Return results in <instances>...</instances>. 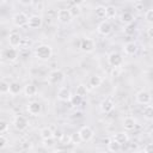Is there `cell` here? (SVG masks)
Returning a JSON list of instances; mask_svg holds the SVG:
<instances>
[{"label":"cell","mask_w":153,"mask_h":153,"mask_svg":"<svg viewBox=\"0 0 153 153\" xmlns=\"http://www.w3.org/2000/svg\"><path fill=\"white\" fill-rule=\"evenodd\" d=\"M35 56L41 61H48L53 56V48L49 44H39L35 48Z\"/></svg>","instance_id":"6da1fadb"},{"label":"cell","mask_w":153,"mask_h":153,"mask_svg":"<svg viewBox=\"0 0 153 153\" xmlns=\"http://www.w3.org/2000/svg\"><path fill=\"white\" fill-rule=\"evenodd\" d=\"M135 100L137 104H141V105H147V104H151L152 103V94L149 91L147 90H141L136 93L135 96Z\"/></svg>","instance_id":"7a4b0ae2"},{"label":"cell","mask_w":153,"mask_h":153,"mask_svg":"<svg viewBox=\"0 0 153 153\" xmlns=\"http://www.w3.org/2000/svg\"><path fill=\"white\" fill-rule=\"evenodd\" d=\"M65 73L61 69H54L49 73V76H48V80L50 84L53 85H56V84H61L63 80H65Z\"/></svg>","instance_id":"3957f363"},{"label":"cell","mask_w":153,"mask_h":153,"mask_svg":"<svg viewBox=\"0 0 153 153\" xmlns=\"http://www.w3.org/2000/svg\"><path fill=\"white\" fill-rule=\"evenodd\" d=\"M27 20H29V17H27V14L24 13V12H17V13L12 17V22H13L14 26H17V27L26 26V25H27Z\"/></svg>","instance_id":"277c9868"},{"label":"cell","mask_w":153,"mask_h":153,"mask_svg":"<svg viewBox=\"0 0 153 153\" xmlns=\"http://www.w3.org/2000/svg\"><path fill=\"white\" fill-rule=\"evenodd\" d=\"M13 127H14L16 130L23 131V130H25V129L29 127V121H27V118H26L25 116L18 115V116H16L14 120H13Z\"/></svg>","instance_id":"5b68a950"},{"label":"cell","mask_w":153,"mask_h":153,"mask_svg":"<svg viewBox=\"0 0 153 153\" xmlns=\"http://www.w3.org/2000/svg\"><path fill=\"white\" fill-rule=\"evenodd\" d=\"M78 133H79V136H80V139H81L82 142H88V141H91V140L93 139V135H94L93 129H92L91 127H88V126L81 127Z\"/></svg>","instance_id":"8992f818"},{"label":"cell","mask_w":153,"mask_h":153,"mask_svg":"<svg viewBox=\"0 0 153 153\" xmlns=\"http://www.w3.org/2000/svg\"><path fill=\"white\" fill-rule=\"evenodd\" d=\"M80 49L84 53H92L96 49V42L90 37H85L80 41Z\"/></svg>","instance_id":"52a82bcc"},{"label":"cell","mask_w":153,"mask_h":153,"mask_svg":"<svg viewBox=\"0 0 153 153\" xmlns=\"http://www.w3.org/2000/svg\"><path fill=\"white\" fill-rule=\"evenodd\" d=\"M112 31V25L109 20H102L97 26V32L102 36H109Z\"/></svg>","instance_id":"ba28073f"},{"label":"cell","mask_w":153,"mask_h":153,"mask_svg":"<svg viewBox=\"0 0 153 153\" xmlns=\"http://www.w3.org/2000/svg\"><path fill=\"white\" fill-rule=\"evenodd\" d=\"M57 20L62 24H69L73 20V17L71 16L69 10L67 8H61L57 11Z\"/></svg>","instance_id":"9c48e42d"},{"label":"cell","mask_w":153,"mask_h":153,"mask_svg":"<svg viewBox=\"0 0 153 153\" xmlns=\"http://www.w3.org/2000/svg\"><path fill=\"white\" fill-rule=\"evenodd\" d=\"M108 63L111 67H121L123 63V57L121 56V54L114 51L108 56Z\"/></svg>","instance_id":"30bf717a"},{"label":"cell","mask_w":153,"mask_h":153,"mask_svg":"<svg viewBox=\"0 0 153 153\" xmlns=\"http://www.w3.org/2000/svg\"><path fill=\"white\" fill-rule=\"evenodd\" d=\"M26 110L31 116H38L42 112V104L39 102H35V100L30 102L26 106Z\"/></svg>","instance_id":"8fae6325"},{"label":"cell","mask_w":153,"mask_h":153,"mask_svg":"<svg viewBox=\"0 0 153 153\" xmlns=\"http://www.w3.org/2000/svg\"><path fill=\"white\" fill-rule=\"evenodd\" d=\"M71 98H72V92H71V90L68 87L62 86V87L59 88V91H57V99L59 100L67 103V102L71 100Z\"/></svg>","instance_id":"7c38bea8"},{"label":"cell","mask_w":153,"mask_h":153,"mask_svg":"<svg viewBox=\"0 0 153 153\" xmlns=\"http://www.w3.org/2000/svg\"><path fill=\"white\" fill-rule=\"evenodd\" d=\"M42 23H43V19L41 16L38 14H32L29 17V20H27V26L30 29H38L42 26Z\"/></svg>","instance_id":"4fadbf2b"},{"label":"cell","mask_w":153,"mask_h":153,"mask_svg":"<svg viewBox=\"0 0 153 153\" xmlns=\"http://www.w3.org/2000/svg\"><path fill=\"white\" fill-rule=\"evenodd\" d=\"M22 39H23V38H22V36H20L19 32L13 31V32H11V33L8 35V43H10V45L13 47V48L19 47V45L22 44Z\"/></svg>","instance_id":"5bb4252c"},{"label":"cell","mask_w":153,"mask_h":153,"mask_svg":"<svg viewBox=\"0 0 153 153\" xmlns=\"http://www.w3.org/2000/svg\"><path fill=\"white\" fill-rule=\"evenodd\" d=\"M114 106H115V103H114V100L110 97L104 98L102 100V103H100V110L103 112H105V114H109L110 111H112L114 110Z\"/></svg>","instance_id":"9a60e30c"},{"label":"cell","mask_w":153,"mask_h":153,"mask_svg":"<svg viewBox=\"0 0 153 153\" xmlns=\"http://www.w3.org/2000/svg\"><path fill=\"white\" fill-rule=\"evenodd\" d=\"M4 57H5L7 61L13 62V61H16V60L18 59V50H17L16 48H13V47L7 48V49L4 51Z\"/></svg>","instance_id":"2e32d148"},{"label":"cell","mask_w":153,"mask_h":153,"mask_svg":"<svg viewBox=\"0 0 153 153\" xmlns=\"http://www.w3.org/2000/svg\"><path fill=\"white\" fill-rule=\"evenodd\" d=\"M122 126H123L124 130H127V131L134 130L135 127H136V120H135L134 117H131V116H128V117H126V118L123 120Z\"/></svg>","instance_id":"e0dca14e"},{"label":"cell","mask_w":153,"mask_h":153,"mask_svg":"<svg viewBox=\"0 0 153 153\" xmlns=\"http://www.w3.org/2000/svg\"><path fill=\"white\" fill-rule=\"evenodd\" d=\"M134 19H135V18H134L133 13H130V12H123V13L120 16V22H121L122 24H124V25L133 24Z\"/></svg>","instance_id":"ac0fdd59"},{"label":"cell","mask_w":153,"mask_h":153,"mask_svg":"<svg viewBox=\"0 0 153 153\" xmlns=\"http://www.w3.org/2000/svg\"><path fill=\"white\" fill-rule=\"evenodd\" d=\"M123 51L127 55H134L137 51V45L134 42H128L123 45Z\"/></svg>","instance_id":"d6986e66"},{"label":"cell","mask_w":153,"mask_h":153,"mask_svg":"<svg viewBox=\"0 0 153 153\" xmlns=\"http://www.w3.org/2000/svg\"><path fill=\"white\" fill-rule=\"evenodd\" d=\"M24 93L26 97H35L37 93H38V88L36 85L33 84H27L25 87H24Z\"/></svg>","instance_id":"ffe728a7"},{"label":"cell","mask_w":153,"mask_h":153,"mask_svg":"<svg viewBox=\"0 0 153 153\" xmlns=\"http://www.w3.org/2000/svg\"><path fill=\"white\" fill-rule=\"evenodd\" d=\"M116 142H118L120 145H124V143H127L128 142V140H129V137H128V134L126 133V131H121V133H116L115 135H114V137H112Z\"/></svg>","instance_id":"44dd1931"},{"label":"cell","mask_w":153,"mask_h":153,"mask_svg":"<svg viewBox=\"0 0 153 153\" xmlns=\"http://www.w3.org/2000/svg\"><path fill=\"white\" fill-rule=\"evenodd\" d=\"M121 148H122V145H120L118 142H116L114 139H111V140L108 141V149H109L110 152L117 153V152L121 151Z\"/></svg>","instance_id":"7402d4cb"},{"label":"cell","mask_w":153,"mask_h":153,"mask_svg":"<svg viewBox=\"0 0 153 153\" xmlns=\"http://www.w3.org/2000/svg\"><path fill=\"white\" fill-rule=\"evenodd\" d=\"M100 84H102V76H99V75H92V76H90V79H88V85H90L92 88L99 87Z\"/></svg>","instance_id":"603a6c76"},{"label":"cell","mask_w":153,"mask_h":153,"mask_svg":"<svg viewBox=\"0 0 153 153\" xmlns=\"http://www.w3.org/2000/svg\"><path fill=\"white\" fill-rule=\"evenodd\" d=\"M116 14H117V10H116V7L115 6H106L105 7V18H108V19H112V18H115L116 17Z\"/></svg>","instance_id":"cb8c5ba5"},{"label":"cell","mask_w":153,"mask_h":153,"mask_svg":"<svg viewBox=\"0 0 153 153\" xmlns=\"http://www.w3.org/2000/svg\"><path fill=\"white\" fill-rule=\"evenodd\" d=\"M39 136L42 137V140L53 137V130H51V128H49V127H44V128H42V129L39 130Z\"/></svg>","instance_id":"d4e9b609"},{"label":"cell","mask_w":153,"mask_h":153,"mask_svg":"<svg viewBox=\"0 0 153 153\" xmlns=\"http://www.w3.org/2000/svg\"><path fill=\"white\" fill-rule=\"evenodd\" d=\"M19 92H20V85H19V82H17V81L10 82V91H8V93H11L12 96H16Z\"/></svg>","instance_id":"484cf974"},{"label":"cell","mask_w":153,"mask_h":153,"mask_svg":"<svg viewBox=\"0 0 153 153\" xmlns=\"http://www.w3.org/2000/svg\"><path fill=\"white\" fill-rule=\"evenodd\" d=\"M143 116H145V118L148 120V121H151V120L153 118V108H152L151 104H147V105L145 106V109H143Z\"/></svg>","instance_id":"4316f807"},{"label":"cell","mask_w":153,"mask_h":153,"mask_svg":"<svg viewBox=\"0 0 153 153\" xmlns=\"http://www.w3.org/2000/svg\"><path fill=\"white\" fill-rule=\"evenodd\" d=\"M75 94L76 96H79V97H81V98H84V97H86V94H87V87L85 86V85H79L78 87H76V90H75Z\"/></svg>","instance_id":"83f0119b"},{"label":"cell","mask_w":153,"mask_h":153,"mask_svg":"<svg viewBox=\"0 0 153 153\" xmlns=\"http://www.w3.org/2000/svg\"><path fill=\"white\" fill-rule=\"evenodd\" d=\"M94 13H96V17H97V18H99V19L105 18V6H103V5L97 6V7H96Z\"/></svg>","instance_id":"f1b7e54d"},{"label":"cell","mask_w":153,"mask_h":153,"mask_svg":"<svg viewBox=\"0 0 153 153\" xmlns=\"http://www.w3.org/2000/svg\"><path fill=\"white\" fill-rule=\"evenodd\" d=\"M69 10V12H71V16L73 17V18H76V17H79L80 14H81V8H80V6H78V5H73L71 8H68Z\"/></svg>","instance_id":"f546056e"},{"label":"cell","mask_w":153,"mask_h":153,"mask_svg":"<svg viewBox=\"0 0 153 153\" xmlns=\"http://www.w3.org/2000/svg\"><path fill=\"white\" fill-rule=\"evenodd\" d=\"M82 141L79 136V133H73L71 136H69V143H73V145H80Z\"/></svg>","instance_id":"4dcf8cb0"},{"label":"cell","mask_w":153,"mask_h":153,"mask_svg":"<svg viewBox=\"0 0 153 153\" xmlns=\"http://www.w3.org/2000/svg\"><path fill=\"white\" fill-rule=\"evenodd\" d=\"M8 91H10V84L7 81L1 80L0 81V93L6 94V93H8Z\"/></svg>","instance_id":"1f68e13d"},{"label":"cell","mask_w":153,"mask_h":153,"mask_svg":"<svg viewBox=\"0 0 153 153\" xmlns=\"http://www.w3.org/2000/svg\"><path fill=\"white\" fill-rule=\"evenodd\" d=\"M53 137L55 140H57V141H61L65 137V134H63V131L61 129H56L55 131H53Z\"/></svg>","instance_id":"d6a6232c"},{"label":"cell","mask_w":153,"mask_h":153,"mask_svg":"<svg viewBox=\"0 0 153 153\" xmlns=\"http://www.w3.org/2000/svg\"><path fill=\"white\" fill-rule=\"evenodd\" d=\"M145 20L148 24H152L153 23V10H147L145 12Z\"/></svg>","instance_id":"836d02e7"},{"label":"cell","mask_w":153,"mask_h":153,"mask_svg":"<svg viewBox=\"0 0 153 153\" xmlns=\"http://www.w3.org/2000/svg\"><path fill=\"white\" fill-rule=\"evenodd\" d=\"M73 105H80L81 104V102H82V98L81 97H79V96H72V98H71V100H69Z\"/></svg>","instance_id":"e575fe53"},{"label":"cell","mask_w":153,"mask_h":153,"mask_svg":"<svg viewBox=\"0 0 153 153\" xmlns=\"http://www.w3.org/2000/svg\"><path fill=\"white\" fill-rule=\"evenodd\" d=\"M7 130H8V123L4 120H0V134L5 133Z\"/></svg>","instance_id":"d590c367"},{"label":"cell","mask_w":153,"mask_h":153,"mask_svg":"<svg viewBox=\"0 0 153 153\" xmlns=\"http://www.w3.org/2000/svg\"><path fill=\"white\" fill-rule=\"evenodd\" d=\"M54 143H55V139H54V137H50V139H45V140H43V145H44L47 148L53 147V146H54Z\"/></svg>","instance_id":"8d00e7d4"},{"label":"cell","mask_w":153,"mask_h":153,"mask_svg":"<svg viewBox=\"0 0 153 153\" xmlns=\"http://www.w3.org/2000/svg\"><path fill=\"white\" fill-rule=\"evenodd\" d=\"M134 32H135V27H134V25H133V24H128L127 27L124 29V33H126V35H133Z\"/></svg>","instance_id":"74e56055"},{"label":"cell","mask_w":153,"mask_h":153,"mask_svg":"<svg viewBox=\"0 0 153 153\" xmlns=\"http://www.w3.org/2000/svg\"><path fill=\"white\" fill-rule=\"evenodd\" d=\"M111 76H118L120 74H121V68L120 67H112V69H111Z\"/></svg>","instance_id":"f35d334b"},{"label":"cell","mask_w":153,"mask_h":153,"mask_svg":"<svg viewBox=\"0 0 153 153\" xmlns=\"http://www.w3.org/2000/svg\"><path fill=\"white\" fill-rule=\"evenodd\" d=\"M7 143H8V140H7L4 135H0V149L4 148V147H6Z\"/></svg>","instance_id":"ab89813d"},{"label":"cell","mask_w":153,"mask_h":153,"mask_svg":"<svg viewBox=\"0 0 153 153\" xmlns=\"http://www.w3.org/2000/svg\"><path fill=\"white\" fill-rule=\"evenodd\" d=\"M23 6H30V5H32V2H33V0H18Z\"/></svg>","instance_id":"60d3db41"},{"label":"cell","mask_w":153,"mask_h":153,"mask_svg":"<svg viewBox=\"0 0 153 153\" xmlns=\"http://www.w3.org/2000/svg\"><path fill=\"white\" fill-rule=\"evenodd\" d=\"M152 151H153V145H152V143H148V145L143 148V152H145V153H151Z\"/></svg>","instance_id":"b9f144b4"},{"label":"cell","mask_w":153,"mask_h":153,"mask_svg":"<svg viewBox=\"0 0 153 153\" xmlns=\"http://www.w3.org/2000/svg\"><path fill=\"white\" fill-rule=\"evenodd\" d=\"M84 1H85V0H72L73 5H78V6L82 5V4H84Z\"/></svg>","instance_id":"7bdbcfd3"},{"label":"cell","mask_w":153,"mask_h":153,"mask_svg":"<svg viewBox=\"0 0 153 153\" xmlns=\"http://www.w3.org/2000/svg\"><path fill=\"white\" fill-rule=\"evenodd\" d=\"M152 31H153V27H152V26H149V27H148V31H147L148 38H152Z\"/></svg>","instance_id":"ee69618b"},{"label":"cell","mask_w":153,"mask_h":153,"mask_svg":"<svg viewBox=\"0 0 153 153\" xmlns=\"http://www.w3.org/2000/svg\"><path fill=\"white\" fill-rule=\"evenodd\" d=\"M2 59H4V51H2L1 49H0V61H1Z\"/></svg>","instance_id":"f6af8a7d"},{"label":"cell","mask_w":153,"mask_h":153,"mask_svg":"<svg viewBox=\"0 0 153 153\" xmlns=\"http://www.w3.org/2000/svg\"><path fill=\"white\" fill-rule=\"evenodd\" d=\"M4 2V0H0V4H2Z\"/></svg>","instance_id":"bcb514c9"},{"label":"cell","mask_w":153,"mask_h":153,"mask_svg":"<svg viewBox=\"0 0 153 153\" xmlns=\"http://www.w3.org/2000/svg\"><path fill=\"white\" fill-rule=\"evenodd\" d=\"M33 1H39V0H33Z\"/></svg>","instance_id":"7dc6e473"},{"label":"cell","mask_w":153,"mask_h":153,"mask_svg":"<svg viewBox=\"0 0 153 153\" xmlns=\"http://www.w3.org/2000/svg\"><path fill=\"white\" fill-rule=\"evenodd\" d=\"M4 1H8V0H4Z\"/></svg>","instance_id":"c3c4849f"}]
</instances>
